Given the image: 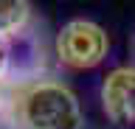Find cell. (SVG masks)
<instances>
[{
  "instance_id": "cell-1",
  "label": "cell",
  "mask_w": 135,
  "mask_h": 129,
  "mask_svg": "<svg viewBox=\"0 0 135 129\" xmlns=\"http://www.w3.org/2000/svg\"><path fill=\"white\" fill-rule=\"evenodd\" d=\"M14 121L20 129H82V107L68 84L42 76L17 87Z\"/></svg>"
},
{
  "instance_id": "cell-2",
  "label": "cell",
  "mask_w": 135,
  "mask_h": 129,
  "mask_svg": "<svg viewBox=\"0 0 135 129\" xmlns=\"http://www.w3.org/2000/svg\"><path fill=\"white\" fill-rule=\"evenodd\" d=\"M54 48H56L59 65H65L70 70H87V68H96L107 56L110 39L99 23L76 17L59 28Z\"/></svg>"
},
{
  "instance_id": "cell-3",
  "label": "cell",
  "mask_w": 135,
  "mask_h": 129,
  "mask_svg": "<svg viewBox=\"0 0 135 129\" xmlns=\"http://www.w3.org/2000/svg\"><path fill=\"white\" fill-rule=\"evenodd\" d=\"M101 110L113 123H135V68H115L101 81Z\"/></svg>"
},
{
  "instance_id": "cell-4",
  "label": "cell",
  "mask_w": 135,
  "mask_h": 129,
  "mask_svg": "<svg viewBox=\"0 0 135 129\" xmlns=\"http://www.w3.org/2000/svg\"><path fill=\"white\" fill-rule=\"evenodd\" d=\"M31 23H34V11L25 0H0V37L3 39L23 34Z\"/></svg>"
},
{
  "instance_id": "cell-5",
  "label": "cell",
  "mask_w": 135,
  "mask_h": 129,
  "mask_svg": "<svg viewBox=\"0 0 135 129\" xmlns=\"http://www.w3.org/2000/svg\"><path fill=\"white\" fill-rule=\"evenodd\" d=\"M8 62H11V48H8V39L0 37V84L8 79Z\"/></svg>"
}]
</instances>
